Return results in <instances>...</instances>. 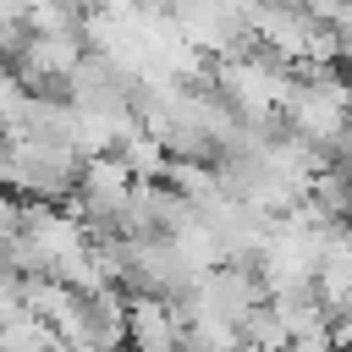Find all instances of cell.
<instances>
[{
  "instance_id": "6da1fadb",
  "label": "cell",
  "mask_w": 352,
  "mask_h": 352,
  "mask_svg": "<svg viewBox=\"0 0 352 352\" xmlns=\"http://www.w3.org/2000/svg\"><path fill=\"white\" fill-rule=\"evenodd\" d=\"M126 341L132 346H176L182 341V314H176V302L170 297H160V292H132V302H126Z\"/></svg>"
},
{
  "instance_id": "7a4b0ae2",
  "label": "cell",
  "mask_w": 352,
  "mask_h": 352,
  "mask_svg": "<svg viewBox=\"0 0 352 352\" xmlns=\"http://www.w3.org/2000/svg\"><path fill=\"white\" fill-rule=\"evenodd\" d=\"M55 341H60V330L33 308H22V314H11L0 324V346H55Z\"/></svg>"
},
{
  "instance_id": "3957f363",
  "label": "cell",
  "mask_w": 352,
  "mask_h": 352,
  "mask_svg": "<svg viewBox=\"0 0 352 352\" xmlns=\"http://www.w3.org/2000/svg\"><path fill=\"white\" fill-rule=\"evenodd\" d=\"M22 280H28L22 270L0 264V324H6L11 314H22V308H28V302H22Z\"/></svg>"
}]
</instances>
